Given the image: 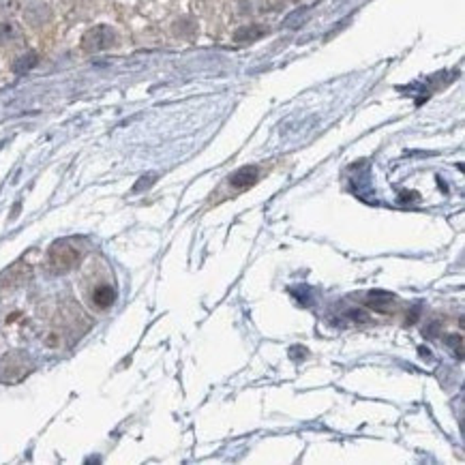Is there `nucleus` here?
Segmentation results:
<instances>
[{"mask_svg":"<svg viewBox=\"0 0 465 465\" xmlns=\"http://www.w3.org/2000/svg\"><path fill=\"white\" fill-rule=\"evenodd\" d=\"M15 9V0H0V15H7Z\"/></svg>","mask_w":465,"mask_h":465,"instance_id":"obj_9","label":"nucleus"},{"mask_svg":"<svg viewBox=\"0 0 465 465\" xmlns=\"http://www.w3.org/2000/svg\"><path fill=\"white\" fill-rule=\"evenodd\" d=\"M79 257H82V249L77 247V243L71 238H65L52 245L48 264L54 272H67L79 262Z\"/></svg>","mask_w":465,"mask_h":465,"instance_id":"obj_1","label":"nucleus"},{"mask_svg":"<svg viewBox=\"0 0 465 465\" xmlns=\"http://www.w3.org/2000/svg\"><path fill=\"white\" fill-rule=\"evenodd\" d=\"M114 300H116V290L110 284H99L95 290L90 292V302H92V307H97V309H108V307L114 305Z\"/></svg>","mask_w":465,"mask_h":465,"instance_id":"obj_4","label":"nucleus"},{"mask_svg":"<svg viewBox=\"0 0 465 465\" xmlns=\"http://www.w3.org/2000/svg\"><path fill=\"white\" fill-rule=\"evenodd\" d=\"M114 43H116V32H114L110 26L101 24V26L90 28V30L84 34L82 48H84V52H88V54H97V52L110 50Z\"/></svg>","mask_w":465,"mask_h":465,"instance_id":"obj_2","label":"nucleus"},{"mask_svg":"<svg viewBox=\"0 0 465 465\" xmlns=\"http://www.w3.org/2000/svg\"><path fill=\"white\" fill-rule=\"evenodd\" d=\"M34 65H37V54H34V52H28V54H24L22 58L15 60L13 71H15V73H26V71H30Z\"/></svg>","mask_w":465,"mask_h":465,"instance_id":"obj_8","label":"nucleus"},{"mask_svg":"<svg viewBox=\"0 0 465 465\" xmlns=\"http://www.w3.org/2000/svg\"><path fill=\"white\" fill-rule=\"evenodd\" d=\"M257 180V167H243V170H238L236 174H231L229 176V184L231 187H236V189H245V187H249V184H253Z\"/></svg>","mask_w":465,"mask_h":465,"instance_id":"obj_6","label":"nucleus"},{"mask_svg":"<svg viewBox=\"0 0 465 465\" xmlns=\"http://www.w3.org/2000/svg\"><path fill=\"white\" fill-rule=\"evenodd\" d=\"M24 20H26L30 26L39 28V26H45V24L52 20V11H50L48 5L41 3V0H34V3H30V5L24 9Z\"/></svg>","mask_w":465,"mask_h":465,"instance_id":"obj_3","label":"nucleus"},{"mask_svg":"<svg viewBox=\"0 0 465 465\" xmlns=\"http://www.w3.org/2000/svg\"><path fill=\"white\" fill-rule=\"evenodd\" d=\"M30 270L24 264H15L13 268H9L3 276H0V286L3 288H18L28 279Z\"/></svg>","mask_w":465,"mask_h":465,"instance_id":"obj_5","label":"nucleus"},{"mask_svg":"<svg viewBox=\"0 0 465 465\" xmlns=\"http://www.w3.org/2000/svg\"><path fill=\"white\" fill-rule=\"evenodd\" d=\"M22 39V30L13 22H0V48L3 45H13Z\"/></svg>","mask_w":465,"mask_h":465,"instance_id":"obj_7","label":"nucleus"}]
</instances>
